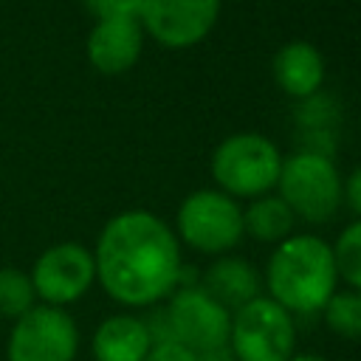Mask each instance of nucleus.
Instances as JSON below:
<instances>
[{
  "mask_svg": "<svg viewBox=\"0 0 361 361\" xmlns=\"http://www.w3.org/2000/svg\"><path fill=\"white\" fill-rule=\"evenodd\" d=\"M96 282L124 307H155L183 274L175 231L152 212L130 209L104 223L96 248Z\"/></svg>",
  "mask_w": 361,
  "mask_h": 361,
  "instance_id": "1",
  "label": "nucleus"
},
{
  "mask_svg": "<svg viewBox=\"0 0 361 361\" xmlns=\"http://www.w3.org/2000/svg\"><path fill=\"white\" fill-rule=\"evenodd\" d=\"M262 282L290 316L319 313L338 290L333 245L316 234H290L271 251Z\"/></svg>",
  "mask_w": 361,
  "mask_h": 361,
  "instance_id": "2",
  "label": "nucleus"
},
{
  "mask_svg": "<svg viewBox=\"0 0 361 361\" xmlns=\"http://www.w3.org/2000/svg\"><path fill=\"white\" fill-rule=\"evenodd\" d=\"M282 169V155L271 138L259 133H234L212 152V178L228 197H262L268 195Z\"/></svg>",
  "mask_w": 361,
  "mask_h": 361,
  "instance_id": "3",
  "label": "nucleus"
},
{
  "mask_svg": "<svg viewBox=\"0 0 361 361\" xmlns=\"http://www.w3.org/2000/svg\"><path fill=\"white\" fill-rule=\"evenodd\" d=\"M341 175L336 164L319 149H302L282 158L279 169V197L305 223H327L341 203Z\"/></svg>",
  "mask_w": 361,
  "mask_h": 361,
  "instance_id": "4",
  "label": "nucleus"
},
{
  "mask_svg": "<svg viewBox=\"0 0 361 361\" xmlns=\"http://www.w3.org/2000/svg\"><path fill=\"white\" fill-rule=\"evenodd\" d=\"M243 209L220 189H197L178 206L175 237L200 254L223 257L243 240Z\"/></svg>",
  "mask_w": 361,
  "mask_h": 361,
  "instance_id": "5",
  "label": "nucleus"
},
{
  "mask_svg": "<svg viewBox=\"0 0 361 361\" xmlns=\"http://www.w3.org/2000/svg\"><path fill=\"white\" fill-rule=\"evenodd\" d=\"M228 350L237 361H288L296 350V322L271 296H257L231 313Z\"/></svg>",
  "mask_w": 361,
  "mask_h": 361,
  "instance_id": "6",
  "label": "nucleus"
},
{
  "mask_svg": "<svg viewBox=\"0 0 361 361\" xmlns=\"http://www.w3.org/2000/svg\"><path fill=\"white\" fill-rule=\"evenodd\" d=\"M79 327L65 307L34 305L11 322L6 361H76Z\"/></svg>",
  "mask_w": 361,
  "mask_h": 361,
  "instance_id": "7",
  "label": "nucleus"
},
{
  "mask_svg": "<svg viewBox=\"0 0 361 361\" xmlns=\"http://www.w3.org/2000/svg\"><path fill=\"white\" fill-rule=\"evenodd\" d=\"M161 307L166 316L169 336L192 353L228 344L231 313L220 302H214L200 285H178Z\"/></svg>",
  "mask_w": 361,
  "mask_h": 361,
  "instance_id": "8",
  "label": "nucleus"
},
{
  "mask_svg": "<svg viewBox=\"0 0 361 361\" xmlns=\"http://www.w3.org/2000/svg\"><path fill=\"white\" fill-rule=\"evenodd\" d=\"M31 285L39 305L68 307L79 302L96 282L93 251L82 243H56L48 245L31 268Z\"/></svg>",
  "mask_w": 361,
  "mask_h": 361,
  "instance_id": "9",
  "label": "nucleus"
},
{
  "mask_svg": "<svg viewBox=\"0 0 361 361\" xmlns=\"http://www.w3.org/2000/svg\"><path fill=\"white\" fill-rule=\"evenodd\" d=\"M220 0H141L138 23L164 48H192L217 23Z\"/></svg>",
  "mask_w": 361,
  "mask_h": 361,
  "instance_id": "10",
  "label": "nucleus"
},
{
  "mask_svg": "<svg viewBox=\"0 0 361 361\" xmlns=\"http://www.w3.org/2000/svg\"><path fill=\"white\" fill-rule=\"evenodd\" d=\"M144 48V28L138 17L96 20L87 34V59L99 73L116 76L130 71Z\"/></svg>",
  "mask_w": 361,
  "mask_h": 361,
  "instance_id": "11",
  "label": "nucleus"
},
{
  "mask_svg": "<svg viewBox=\"0 0 361 361\" xmlns=\"http://www.w3.org/2000/svg\"><path fill=\"white\" fill-rule=\"evenodd\" d=\"M200 288L214 302H220L228 313H234L243 305H248L251 299L262 296V276L248 259L223 254L203 271Z\"/></svg>",
  "mask_w": 361,
  "mask_h": 361,
  "instance_id": "12",
  "label": "nucleus"
},
{
  "mask_svg": "<svg viewBox=\"0 0 361 361\" xmlns=\"http://www.w3.org/2000/svg\"><path fill=\"white\" fill-rule=\"evenodd\" d=\"M152 347L147 322L133 313H113L99 322L90 338L93 361H144Z\"/></svg>",
  "mask_w": 361,
  "mask_h": 361,
  "instance_id": "13",
  "label": "nucleus"
},
{
  "mask_svg": "<svg viewBox=\"0 0 361 361\" xmlns=\"http://www.w3.org/2000/svg\"><path fill=\"white\" fill-rule=\"evenodd\" d=\"M274 79L293 99H310L324 82V59L316 45L305 39L285 42L274 56Z\"/></svg>",
  "mask_w": 361,
  "mask_h": 361,
  "instance_id": "14",
  "label": "nucleus"
},
{
  "mask_svg": "<svg viewBox=\"0 0 361 361\" xmlns=\"http://www.w3.org/2000/svg\"><path fill=\"white\" fill-rule=\"evenodd\" d=\"M293 223H296L293 212L285 206L279 195H271V192L262 197H254L248 209H243V231L259 243L279 245L293 234Z\"/></svg>",
  "mask_w": 361,
  "mask_h": 361,
  "instance_id": "15",
  "label": "nucleus"
},
{
  "mask_svg": "<svg viewBox=\"0 0 361 361\" xmlns=\"http://www.w3.org/2000/svg\"><path fill=\"white\" fill-rule=\"evenodd\" d=\"M322 316L330 333L350 341H361V293L358 290H350V288L336 290L330 302L322 307Z\"/></svg>",
  "mask_w": 361,
  "mask_h": 361,
  "instance_id": "16",
  "label": "nucleus"
},
{
  "mask_svg": "<svg viewBox=\"0 0 361 361\" xmlns=\"http://www.w3.org/2000/svg\"><path fill=\"white\" fill-rule=\"evenodd\" d=\"M37 305L31 276L20 268H0V319L17 322Z\"/></svg>",
  "mask_w": 361,
  "mask_h": 361,
  "instance_id": "17",
  "label": "nucleus"
},
{
  "mask_svg": "<svg viewBox=\"0 0 361 361\" xmlns=\"http://www.w3.org/2000/svg\"><path fill=\"white\" fill-rule=\"evenodd\" d=\"M333 257L338 279H344L350 290L361 293V217L338 234V240L333 243Z\"/></svg>",
  "mask_w": 361,
  "mask_h": 361,
  "instance_id": "18",
  "label": "nucleus"
},
{
  "mask_svg": "<svg viewBox=\"0 0 361 361\" xmlns=\"http://www.w3.org/2000/svg\"><path fill=\"white\" fill-rule=\"evenodd\" d=\"M85 6L96 20H116V17H138L141 0H85Z\"/></svg>",
  "mask_w": 361,
  "mask_h": 361,
  "instance_id": "19",
  "label": "nucleus"
},
{
  "mask_svg": "<svg viewBox=\"0 0 361 361\" xmlns=\"http://www.w3.org/2000/svg\"><path fill=\"white\" fill-rule=\"evenodd\" d=\"M144 361H197V353H192L180 341L169 338V341H152Z\"/></svg>",
  "mask_w": 361,
  "mask_h": 361,
  "instance_id": "20",
  "label": "nucleus"
},
{
  "mask_svg": "<svg viewBox=\"0 0 361 361\" xmlns=\"http://www.w3.org/2000/svg\"><path fill=\"white\" fill-rule=\"evenodd\" d=\"M341 197H344L347 206L361 217V166H355V169L350 172V178L344 180V186H341Z\"/></svg>",
  "mask_w": 361,
  "mask_h": 361,
  "instance_id": "21",
  "label": "nucleus"
},
{
  "mask_svg": "<svg viewBox=\"0 0 361 361\" xmlns=\"http://www.w3.org/2000/svg\"><path fill=\"white\" fill-rule=\"evenodd\" d=\"M197 361H237V358H234V353L228 350V344H223V347L197 353Z\"/></svg>",
  "mask_w": 361,
  "mask_h": 361,
  "instance_id": "22",
  "label": "nucleus"
},
{
  "mask_svg": "<svg viewBox=\"0 0 361 361\" xmlns=\"http://www.w3.org/2000/svg\"><path fill=\"white\" fill-rule=\"evenodd\" d=\"M288 361H327V358H322V355H313V353H293Z\"/></svg>",
  "mask_w": 361,
  "mask_h": 361,
  "instance_id": "23",
  "label": "nucleus"
}]
</instances>
